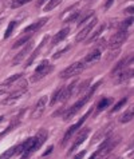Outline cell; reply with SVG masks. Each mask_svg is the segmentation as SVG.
<instances>
[{
    "mask_svg": "<svg viewBox=\"0 0 134 159\" xmlns=\"http://www.w3.org/2000/svg\"><path fill=\"white\" fill-rule=\"evenodd\" d=\"M99 84H101V82H98L97 84H94L93 87H90V90H89V92H87V94L84 95L83 98H80V99L77 102V103H75V104L73 106V107H71V108L69 110V111L66 112V115H65V120H66V122H67V120H70L71 118H73V116H75V115H77V114L80 111V108H82L83 106L86 104L87 102L91 99V96L94 95V92H95V90L98 88V86H99Z\"/></svg>",
    "mask_w": 134,
    "mask_h": 159,
    "instance_id": "1",
    "label": "cell"
},
{
    "mask_svg": "<svg viewBox=\"0 0 134 159\" xmlns=\"http://www.w3.org/2000/svg\"><path fill=\"white\" fill-rule=\"evenodd\" d=\"M118 143H119V136H117V138H107L106 136L105 142L102 143L99 146V148L93 154L91 158H105V157H107V154H109L110 151H113Z\"/></svg>",
    "mask_w": 134,
    "mask_h": 159,
    "instance_id": "2",
    "label": "cell"
},
{
    "mask_svg": "<svg viewBox=\"0 0 134 159\" xmlns=\"http://www.w3.org/2000/svg\"><path fill=\"white\" fill-rule=\"evenodd\" d=\"M52 70H54L52 66L48 63L47 60H43L42 63L38 66V68L35 70V74H34V76L31 78V80H32V82L40 80V79H43L44 76H47L50 72H52Z\"/></svg>",
    "mask_w": 134,
    "mask_h": 159,
    "instance_id": "3",
    "label": "cell"
},
{
    "mask_svg": "<svg viewBox=\"0 0 134 159\" xmlns=\"http://www.w3.org/2000/svg\"><path fill=\"white\" fill-rule=\"evenodd\" d=\"M83 67H84L83 61H75V63L70 64L66 70H63V71L60 72V78L62 79H69L71 76H75V75H78L79 72L83 71Z\"/></svg>",
    "mask_w": 134,
    "mask_h": 159,
    "instance_id": "4",
    "label": "cell"
},
{
    "mask_svg": "<svg viewBox=\"0 0 134 159\" xmlns=\"http://www.w3.org/2000/svg\"><path fill=\"white\" fill-rule=\"evenodd\" d=\"M129 36V32L127 30H119L118 32H115V35H113L109 42V47L111 50H114V48H119L122 44L125 43V40L127 39Z\"/></svg>",
    "mask_w": 134,
    "mask_h": 159,
    "instance_id": "5",
    "label": "cell"
},
{
    "mask_svg": "<svg viewBox=\"0 0 134 159\" xmlns=\"http://www.w3.org/2000/svg\"><path fill=\"white\" fill-rule=\"evenodd\" d=\"M97 23H98V19H97V17H91V19L89 20V23H87V24L84 25V27L78 32L77 39H75V40H77V42H82V40H84V39H86L89 35H90V32L93 31V28L97 25Z\"/></svg>",
    "mask_w": 134,
    "mask_h": 159,
    "instance_id": "6",
    "label": "cell"
},
{
    "mask_svg": "<svg viewBox=\"0 0 134 159\" xmlns=\"http://www.w3.org/2000/svg\"><path fill=\"white\" fill-rule=\"evenodd\" d=\"M90 112H91V111H87V112H86V115H84L83 118H80L79 120H78L77 123H75V125H73V126H71L69 130L66 131V134H65V136H63V140H62V144L65 146V144H66L67 142H69V140H70L71 138H73V134H75V132L78 131V129H79V127L82 126V125H83V122L86 120V118H87L89 115H90Z\"/></svg>",
    "mask_w": 134,
    "mask_h": 159,
    "instance_id": "7",
    "label": "cell"
},
{
    "mask_svg": "<svg viewBox=\"0 0 134 159\" xmlns=\"http://www.w3.org/2000/svg\"><path fill=\"white\" fill-rule=\"evenodd\" d=\"M26 92H27V82H26V80H23V82L20 83L19 88H17L16 91H13L12 94H11L10 96H8V98H7L6 100L3 102V103H4V104H10V103H12V102H15L16 99H19L22 95H24V94H26Z\"/></svg>",
    "mask_w": 134,
    "mask_h": 159,
    "instance_id": "8",
    "label": "cell"
},
{
    "mask_svg": "<svg viewBox=\"0 0 134 159\" xmlns=\"http://www.w3.org/2000/svg\"><path fill=\"white\" fill-rule=\"evenodd\" d=\"M47 96H42L38 102H36V104H35V107H34V111H32V118L34 119H38L43 115V112H44V110H46V106H47Z\"/></svg>",
    "mask_w": 134,
    "mask_h": 159,
    "instance_id": "9",
    "label": "cell"
},
{
    "mask_svg": "<svg viewBox=\"0 0 134 159\" xmlns=\"http://www.w3.org/2000/svg\"><path fill=\"white\" fill-rule=\"evenodd\" d=\"M32 47H34L32 42H31V40L27 42V44L23 47V50H22V51L19 52V54H17V55L15 56V58H13V60H12V66H17V64H19L20 61L23 60V59L26 58V56L30 54L31 51H32Z\"/></svg>",
    "mask_w": 134,
    "mask_h": 159,
    "instance_id": "10",
    "label": "cell"
},
{
    "mask_svg": "<svg viewBox=\"0 0 134 159\" xmlns=\"http://www.w3.org/2000/svg\"><path fill=\"white\" fill-rule=\"evenodd\" d=\"M89 134H90V129H89V127H84L83 130H80L79 134L77 135V138H75V140H74L73 146H71V151H75V150H77V147H79V146L87 139Z\"/></svg>",
    "mask_w": 134,
    "mask_h": 159,
    "instance_id": "11",
    "label": "cell"
},
{
    "mask_svg": "<svg viewBox=\"0 0 134 159\" xmlns=\"http://www.w3.org/2000/svg\"><path fill=\"white\" fill-rule=\"evenodd\" d=\"M47 20H48V17H42V19L36 20L35 23H32L31 25H28V27L24 30V34H34V32H36L38 30H40L44 24L47 23Z\"/></svg>",
    "mask_w": 134,
    "mask_h": 159,
    "instance_id": "12",
    "label": "cell"
},
{
    "mask_svg": "<svg viewBox=\"0 0 134 159\" xmlns=\"http://www.w3.org/2000/svg\"><path fill=\"white\" fill-rule=\"evenodd\" d=\"M133 64V56L130 55L129 58H126V59H123V60H121L119 63L115 66V67L111 70V74H118L119 71H122V70H125V68H127V67H130V66Z\"/></svg>",
    "mask_w": 134,
    "mask_h": 159,
    "instance_id": "13",
    "label": "cell"
},
{
    "mask_svg": "<svg viewBox=\"0 0 134 159\" xmlns=\"http://www.w3.org/2000/svg\"><path fill=\"white\" fill-rule=\"evenodd\" d=\"M133 74H134V71H133V67H132V66H130L129 68H125L123 71L118 75L117 83H125V82H127L129 79L133 78Z\"/></svg>",
    "mask_w": 134,
    "mask_h": 159,
    "instance_id": "14",
    "label": "cell"
},
{
    "mask_svg": "<svg viewBox=\"0 0 134 159\" xmlns=\"http://www.w3.org/2000/svg\"><path fill=\"white\" fill-rule=\"evenodd\" d=\"M101 59V51L99 50H95V51H91L86 58L83 60V64H94L97 63L98 60Z\"/></svg>",
    "mask_w": 134,
    "mask_h": 159,
    "instance_id": "15",
    "label": "cell"
},
{
    "mask_svg": "<svg viewBox=\"0 0 134 159\" xmlns=\"http://www.w3.org/2000/svg\"><path fill=\"white\" fill-rule=\"evenodd\" d=\"M48 40V36H44V39H43V42L42 43H40V46L36 48V50H35L34 52H32V55H31L30 56V58H28V60H27L26 61V67H28V66H31V64H32V61L35 60V59H36V56L39 55V52H40V50H42V48H43V46H44V44H46V42Z\"/></svg>",
    "mask_w": 134,
    "mask_h": 159,
    "instance_id": "16",
    "label": "cell"
},
{
    "mask_svg": "<svg viewBox=\"0 0 134 159\" xmlns=\"http://www.w3.org/2000/svg\"><path fill=\"white\" fill-rule=\"evenodd\" d=\"M110 131H111V125L103 127V129H101V130L95 134V136H94L93 143H95V142H98V140H101V139H105L106 136H107V134H109Z\"/></svg>",
    "mask_w": 134,
    "mask_h": 159,
    "instance_id": "17",
    "label": "cell"
},
{
    "mask_svg": "<svg viewBox=\"0 0 134 159\" xmlns=\"http://www.w3.org/2000/svg\"><path fill=\"white\" fill-rule=\"evenodd\" d=\"M69 32H70V28H63V30H60L59 32H58L55 36L52 38V46H55V44L60 43L62 40H65L66 36L69 35Z\"/></svg>",
    "mask_w": 134,
    "mask_h": 159,
    "instance_id": "18",
    "label": "cell"
},
{
    "mask_svg": "<svg viewBox=\"0 0 134 159\" xmlns=\"http://www.w3.org/2000/svg\"><path fill=\"white\" fill-rule=\"evenodd\" d=\"M105 28H106V25H105V24H102V25H99V27H98L95 31H94V32L90 35V36H87V38H86V42H87V44H89V43L95 42L97 39L101 36V34L103 32V30H105Z\"/></svg>",
    "mask_w": 134,
    "mask_h": 159,
    "instance_id": "19",
    "label": "cell"
},
{
    "mask_svg": "<svg viewBox=\"0 0 134 159\" xmlns=\"http://www.w3.org/2000/svg\"><path fill=\"white\" fill-rule=\"evenodd\" d=\"M47 135H48V132L46 129H40L38 131V134L35 135V140H36V144H38V147H40L44 142H46V139H47Z\"/></svg>",
    "mask_w": 134,
    "mask_h": 159,
    "instance_id": "20",
    "label": "cell"
},
{
    "mask_svg": "<svg viewBox=\"0 0 134 159\" xmlns=\"http://www.w3.org/2000/svg\"><path fill=\"white\" fill-rule=\"evenodd\" d=\"M30 38H31V34H26L24 36H22V38L17 39V40H15V43L12 44V48H17V47L24 46V44L30 40Z\"/></svg>",
    "mask_w": 134,
    "mask_h": 159,
    "instance_id": "21",
    "label": "cell"
},
{
    "mask_svg": "<svg viewBox=\"0 0 134 159\" xmlns=\"http://www.w3.org/2000/svg\"><path fill=\"white\" fill-rule=\"evenodd\" d=\"M62 3V0H48V3L44 6V12H48V11H51V10H54L56 6H59V4Z\"/></svg>",
    "mask_w": 134,
    "mask_h": 159,
    "instance_id": "22",
    "label": "cell"
},
{
    "mask_svg": "<svg viewBox=\"0 0 134 159\" xmlns=\"http://www.w3.org/2000/svg\"><path fill=\"white\" fill-rule=\"evenodd\" d=\"M132 119H133V108H129L127 111L119 118V122L121 123H127V122H130Z\"/></svg>",
    "mask_w": 134,
    "mask_h": 159,
    "instance_id": "23",
    "label": "cell"
},
{
    "mask_svg": "<svg viewBox=\"0 0 134 159\" xmlns=\"http://www.w3.org/2000/svg\"><path fill=\"white\" fill-rule=\"evenodd\" d=\"M89 86H90V80H84L83 83H80V86H78V91H77V94L80 96V95H83V92H86L89 90Z\"/></svg>",
    "mask_w": 134,
    "mask_h": 159,
    "instance_id": "24",
    "label": "cell"
},
{
    "mask_svg": "<svg viewBox=\"0 0 134 159\" xmlns=\"http://www.w3.org/2000/svg\"><path fill=\"white\" fill-rule=\"evenodd\" d=\"M62 90H63V87H60V88H58V90L54 92V95H52V98H51V106L52 104H55L56 102H60V96H62Z\"/></svg>",
    "mask_w": 134,
    "mask_h": 159,
    "instance_id": "25",
    "label": "cell"
},
{
    "mask_svg": "<svg viewBox=\"0 0 134 159\" xmlns=\"http://www.w3.org/2000/svg\"><path fill=\"white\" fill-rule=\"evenodd\" d=\"M93 17V12H87L86 15H82L79 17V20H78V27H82V25H84V23H86V20L87 19H91Z\"/></svg>",
    "mask_w": 134,
    "mask_h": 159,
    "instance_id": "26",
    "label": "cell"
},
{
    "mask_svg": "<svg viewBox=\"0 0 134 159\" xmlns=\"http://www.w3.org/2000/svg\"><path fill=\"white\" fill-rule=\"evenodd\" d=\"M110 102H111V99H109V98H103L102 99L99 103H98V106H97V110L98 111H102L105 107H107V106L110 104Z\"/></svg>",
    "mask_w": 134,
    "mask_h": 159,
    "instance_id": "27",
    "label": "cell"
},
{
    "mask_svg": "<svg viewBox=\"0 0 134 159\" xmlns=\"http://www.w3.org/2000/svg\"><path fill=\"white\" fill-rule=\"evenodd\" d=\"M30 2H31V0H13L12 4H11V7L12 8H19V7L24 6V4L30 3Z\"/></svg>",
    "mask_w": 134,
    "mask_h": 159,
    "instance_id": "28",
    "label": "cell"
},
{
    "mask_svg": "<svg viewBox=\"0 0 134 159\" xmlns=\"http://www.w3.org/2000/svg\"><path fill=\"white\" fill-rule=\"evenodd\" d=\"M16 27V21H11L10 23V25L7 27V31H6V34H4V38H8V36H11V34H12V31H13V28Z\"/></svg>",
    "mask_w": 134,
    "mask_h": 159,
    "instance_id": "29",
    "label": "cell"
},
{
    "mask_svg": "<svg viewBox=\"0 0 134 159\" xmlns=\"http://www.w3.org/2000/svg\"><path fill=\"white\" fill-rule=\"evenodd\" d=\"M20 78H22V74H15V75H12V76L8 78L7 80L4 82V83H6V84H8V86H11L13 82H16L17 79H20Z\"/></svg>",
    "mask_w": 134,
    "mask_h": 159,
    "instance_id": "30",
    "label": "cell"
},
{
    "mask_svg": "<svg viewBox=\"0 0 134 159\" xmlns=\"http://www.w3.org/2000/svg\"><path fill=\"white\" fill-rule=\"evenodd\" d=\"M126 102H127V98H123L122 100H119L118 103L115 104L113 108H111V112H115V111H118V110H121V107H122V106L126 104Z\"/></svg>",
    "mask_w": 134,
    "mask_h": 159,
    "instance_id": "31",
    "label": "cell"
},
{
    "mask_svg": "<svg viewBox=\"0 0 134 159\" xmlns=\"http://www.w3.org/2000/svg\"><path fill=\"white\" fill-rule=\"evenodd\" d=\"M80 15V12L79 11H75L74 14H71L69 17H66L65 19V23H70V21H74V20H77V17Z\"/></svg>",
    "mask_w": 134,
    "mask_h": 159,
    "instance_id": "32",
    "label": "cell"
},
{
    "mask_svg": "<svg viewBox=\"0 0 134 159\" xmlns=\"http://www.w3.org/2000/svg\"><path fill=\"white\" fill-rule=\"evenodd\" d=\"M10 87H11V86L6 84V83H2V84H0V96L4 95V94H7L8 90H10Z\"/></svg>",
    "mask_w": 134,
    "mask_h": 159,
    "instance_id": "33",
    "label": "cell"
},
{
    "mask_svg": "<svg viewBox=\"0 0 134 159\" xmlns=\"http://www.w3.org/2000/svg\"><path fill=\"white\" fill-rule=\"evenodd\" d=\"M132 23H133V17H129L127 20H125L122 23V28H121V30H127V27H129V25H132Z\"/></svg>",
    "mask_w": 134,
    "mask_h": 159,
    "instance_id": "34",
    "label": "cell"
},
{
    "mask_svg": "<svg viewBox=\"0 0 134 159\" xmlns=\"http://www.w3.org/2000/svg\"><path fill=\"white\" fill-rule=\"evenodd\" d=\"M52 151V146H50V147H48L47 150H46V151H44V154H43V157H46L47 155V154H50Z\"/></svg>",
    "mask_w": 134,
    "mask_h": 159,
    "instance_id": "35",
    "label": "cell"
},
{
    "mask_svg": "<svg viewBox=\"0 0 134 159\" xmlns=\"http://www.w3.org/2000/svg\"><path fill=\"white\" fill-rule=\"evenodd\" d=\"M113 2H114V0H107L106 4H105V8H109V7L111 6V4H113Z\"/></svg>",
    "mask_w": 134,
    "mask_h": 159,
    "instance_id": "36",
    "label": "cell"
},
{
    "mask_svg": "<svg viewBox=\"0 0 134 159\" xmlns=\"http://www.w3.org/2000/svg\"><path fill=\"white\" fill-rule=\"evenodd\" d=\"M84 157V151H82V152H79L78 155H75V158H83Z\"/></svg>",
    "mask_w": 134,
    "mask_h": 159,
    "instance_id": "37",
    "label": "cell"
},
{
    "mask_svg": "<svg viewBox=\"0 0 134 159\" xmlns=\"http://www.w3.org/2000/svg\"><path fill=\"white\" fill-rule=\"evenodd\" d=\"M44 2H48V0H39V2H38V6H43Z\"/></svg>",
    "mask_w": 134,
    "mask_h": 159,
    "instance_id": "38",
    "label": "cell"
},
{
    "mask_svg": "<svg viewBox=\"0 0 134 159\" xmlns=\"http://www.w3.org/2000/svg\"><path fill=\"white\" fill-rule=\"evenodd\" d=\"M125 11H126V12H129V14H132V12H133V7H129L127 10H125Z\"/></svg>",
    "mask_w": 134,
    "mask_h": 159,
    "instance_id": "39",
    "label": "cell"
},
{
    "mask_svg": "<svg viewBox=\"0 0 134 159\" xmlns=\"http://www.w3.org/2000/svg\"><path fill=\"white\" fill-rule=\"evenodd\" d=\"M3 118H4V116H0V122H2V120H3Z\"/></svg>",
    "mask_w": 134,
    "mask_h": 159,
    "instance_id": "40",
    "label": "cell"
}]
</instances>
